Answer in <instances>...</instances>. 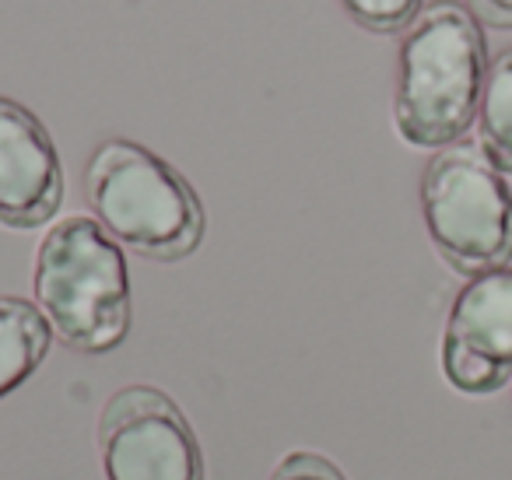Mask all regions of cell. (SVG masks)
<instances>
[{"instance_id":"6da1fadb","label":"cell","mask_w":512,"mask_h":480,"mask_svg":"<svg viewBox=\"0 0 512 480\" xmlns=\"http://www.w3.org/2000/svg\"><path fill=\"white\" fill-rule=\"evenodd\" d=\"M484 29L456 0L425 4L400 39L393 127L400 141L421 151L460 144L474 127L488 78Z\"/></svg>"},{"instance_id":"7a4b0ae2","label":"cell","mask_w":512,"mask_h":480,"mask_svg":"<svg viewBox=\"0 0 512 480\" xmlns=\"http://www.w3.org/2000/svg\"><path fill=\"white\" fill-rule=\"evenodd\" d=\"M32 295L53 337L78 354H109L130 333V270L120 242L88 214L53 221L36 249Z\"/></svg>"},{"instance_id":"3957f363","label":"cell","mask_w":512,"mask_h":480,"mask_svg":"<svg viewBox=\"0 0 512 480\" xmlns=\"http://www.w3.org/2000/svg\"><path fill=\"white\" fill-rule=\"evenodd\" d=\"M85 197L95 221L144 260L176 263L204 242V204L190 179L127 137H109L92 151Z\"/></svg>"},{"instance_id":"277c9868","label":"cell","mask_w":512,"mask_h":480,"mask_svg":"<svg viewBox=\"0 0 512 480\" xmlns=\"http://www.w3.org/2000/svg\"><path fill=\"white\" fill-rule=\"evenodd\" d=\"M421 218L435 253L463 277L502 270L512 260V193L474 144L432 155L421 176Z\"/></svg>"},{"instance_id":"5b68a950","label":"cell","mask_w":512,"mask_h":480,"mask_svg":"<svg viewBox=\"0 0 512 480\" xmlns=\"http://www.w3.org/2000/svg\"><path fill=\"white\" fill-rule=\"evenodd\" d=\"M99 463L106 480H204L190 421L165 389L123 386L99 414Z\"/></svg>"},{"instance_id":"8992f818","label":"cell","mask_w":512,"mask_h":480,"mask_svg":"<svg viewBox=\"0 0 512 480\" xmlns=\"http://www.w3.org/2000/svg\"><path fill=\"white\" fill-rule=\"evenodd\" d=\"M442 375L467 396L498 393L512 379V267L470 277L442 330Z\"/></svg>"},{"instance_id":"52a82bcc","label":"cell","mask_w":512,"mask_h":480,"mask_svg":"<svg viewBox=\"0 0 512 480\" xmlns=\"http://www.w3.org/2000/svg\"><path fill=\"white\" fill-rule=\"evenodd\" d=\"M64 204V165L32 109L0 95V225L32 232L53 221Z\"/></svg>"},{"instance_id":"ba28073f","label":"cell","mask_w":512,"mask_h":480,"mask_svg":"<svg viewBox=\"0 0 512 480\" xmlns=\"http://www.w3.org/2000/svg\"><path fill=\"white\" fill-rule=\"evenodd\" d=\"M53 344V330L36 302L0 295V400L36 375Z\"/></svg>"},{"instance_id":"9c48e42d","label":"cell","mask_w":512,"mask_h":480,"mask_svg":"<svg viewBox=\"0 0 512 480\" xmlns=\"http://www.w3.org/2000/svg\"><path fill=\"white\" fill-rule=\"evenodd\" d=\"M477 148L502 176H512V50L491 60L477 106Z\"/></svg>"},{"instance_id":"30bf717a","label":"cell","mask_w":512,"mask_h":480,"mask_svg":"<svg viewBox=\"0 0 512 480\" xmlns=\"http://www.w3.org/2000/svg\"><path fill=\"white\" fill-rule=\"evenodd\" d=\"M344 15L358 25V29L372 32V36H397L407 32L411 22L421 15L425 0H337Z\"/></svg>"},{"instance_id":"8fae6325","label":"cell","mask_w":512,"mask_h":480,"mask_svg":"<svg viewBox=\"0 0 512 480\" xmlns=\"http://www.w3.org/2000/svg\"><path fill=\"white\" fill-rule=\"evenodd\" d=\"M271 480H348L341 466H334L320 452H288L278 466H274Z\"/></svg>"},{"instance_id":"7c38bea8","label":"cell","mask_w":512,"mask_h":480,"mask_svg":"<svg viewBox=\"0 0 512 480\" xmlns=\"http://www.w3.org/2000/svg\"><path fill=\"white\" fill-rule=\"evenodd\" d=\"M467 8L488 29H512V0H467Z\"/></svg>"}]
</instances>
